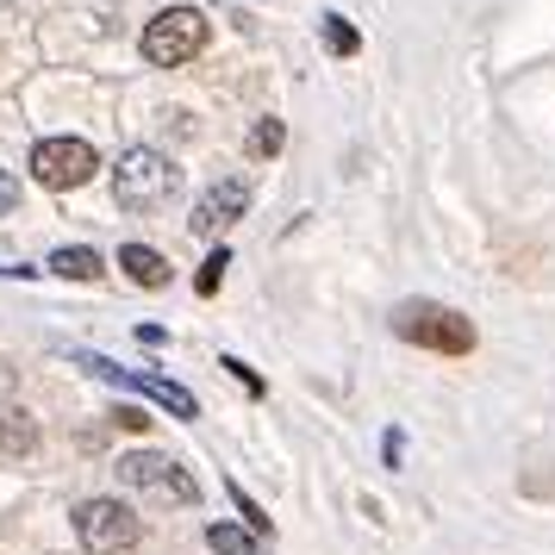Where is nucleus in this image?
Masks as SVG:
<instances>
[{
    "mask_svg": "<svg viewBox=\"0 0 555 555\" xmlns=\"http://www.w3.org/2000/svg\"><path fill=\"white\" fill-rule=\"evenodd\" d=\"M31 443H38L31 412H20V405H0V450H7V455H26Z\"/></svg>",
    "mask_w": 555,
    "mask_h": 555,
    "instance_id": "9d476101",
    "label": "nucleus"
},
{
    "mask_svg": "<svg viewBox=\"0 0 555 555\" xmlns=\"http://www.w3.org/2000/svg\"><path fill=\"white\" fill-rule=\"evenodd\" d=\"M393 337L418 344V350H437V356H468L480 344L475 319H462L443 300H400L393 306Z\"/></svg>",
    "mask_w": 555,
    "mask_h": 555,
    "instance_id": "f257e3e1",
    "label": "nucleus"
},
{
    "mask_svg": "<svg viewBox=\"0 0 555 555\" xmlns=\"http://www.w3.org/2000/svg\"><path fill=\"white\" fill-rule=\"evenodd\" d=\"M244 206H250V181L225 176V181H212V188L201 194V206H194V219H188V225L201 231V237H212V231L237 225V219H244Z\"/></svg>",
    "mask_w": 555,
    "mask_h": 555,
    "instance_id": "0eeeda50",
    "label": "nucleus"
},
{
    "mask_svg": "<svg viewBox=\"0 0 555 555\" xmlns=\"http://www.w3.org/2000/svg\"><path fill=\"white\" fill-rule=\"evenodd\" d=\"M225 269H231V250L219 244V250L201 262V275H194V294H219V281H225Z\"/></svg>",
    "mask_w": 555,
    "mask_h": 555,
    "instance_id": "4468645a",
    "label": "nucleus"
},
{
    "mask_svg": "<svg viewBox=\"0 0 555 555\" xmlns=\"http://www.w3.org/2000/svg\"><path fill=\"white\" fill-rule=\"evenodd\" d=\"M281 144H287V126L281 119H256L250 138H244V151L256 156V163H269V156H281Z\"/></svg>",
    "mask_w": 555,
    "mask_h": 555,
    "instance_id": "f8f14e48",
    "label": "nucleus"
},
{
    "mask_svg": "<svg viewBox=\"0 0 555 555\" xmlns=\"http://www.w3.org/2000/svg\"><path fill=\"white\" fill-rule=\"evenodd\" d=\"M325 51L331 56H356L362 51V31H356L344 13H325Z\"/></svg>",
    "mask_w": 555,
    "mask_h": 555,
    "instance_id": "ddd939ff",
    "label": "nucleus"
},
{
    "mask_svg": "<svg viewBox=\"0 0 555 555\" xmlns=\"http://www.w3.org/2000/svg\"><path fill=\"white\" fill-rule=\"evenodd\" d=\"M51 269H56L63 281H101V275H106L101 250H88V244H63V250L51 256Z\"/></svg>",
    "mask_w": 555,
    "mask_h": 555,
    "instance_id": "1a4fd4ad",
    "label": "nucleus"
},
{
    "mask_svg": "<svg viewBox=\"0 0 555 555\" xmlns=\"http://www.w3.org/2000/svg\"><path fill=\"white\" fill-rule=\"evenodd\" d=\"M13 206H20V181H13V176H7V169H0V219H7Z\"/></svg>",
    "mask_w": 555,
    "mask_h": 555,
    "instance_id": "dca6fc26",
    "label": "nucleus"
},
{
    "mask_svg": "<svg viewBox=\"0 0 555 555\" xmlns=\"http://www.w3.org/2000/svg\"><path fill=\"white\" fill-rule=\"evenodd\" d=\"M176 188H181V169L163 151H151V144H131V151H119V163H113V201L126 206V212H151V206H163Z\"/></svg>",
    "mask_w": 555,
    "mask_h": 555,
    "instance_id": "f03ea898",
    "label": "nucleus"
},
{
    "mask_svg": "<svg viewBox=\"0 0 555 555\" xmlns=\"http://www.w3.org/2000/svg\"><path fill=\"white\" fill-rule=\"evenodd\" d=\"M119 480L151 493V500H169V505H201V480L181 468L176 455H151V450H131L119 455Z\"/></svg>",
    "mask_w": 555,
    "mask_h": 555,
    "instance_id": "20e7f679",
    "label": "nucleus"
},
{
    "mask_svg": "<svg viewBox=\"0 0 555 555\" xmlns=\"http://www.w3.org/2000/svg\"><path fill=\"white\" fill-rule=\"evenodd\" d=\"M101 169V156L88 138H44L38 151H31V181L38 188H51V194H69V188H88Z\"/></svg>",
    "mask_w": 555,
    "mask_h": 555,
    "instance_id": "39448f33",
    "label": "nucleus"
},
{
    "mask_svg": "<svg viewBox=\"0 0 555 555\" xmlns=\"http://www.w3.org/2000/svg\"><path fill=\"white\" fill-rule=\"evenodd\" d=\"M206 31L212 26H206L201 7H163L151 26H144L138 44H144V63H156V69H181L188 56L206 51Z\"/></svg>",
    "mask_w": 555,
    "mask_h": 555,
    "instance_id": "7ed1b4c3",
    "label": "nucleus"
},
{
    "mask_svg": "<svg viewBox=\"0 0 555 555\" xmlns=\"http://www.w3.org/2000/svg\"><path fill=\"white\" fill-rule=\"evenodd\" d=\"M119 425H126V430H144V425H151V418H144L138 405H119Z\"/></svg>",
    "mask_w": 555,
    "mask_h": 555,
    "instance_id": "a211bd4d",
    "label": "nucleus"
},
{
    "mask_svg": "<svg viewBox=\"0 0 555 555\" xmlns=\"http://www.w3.org/2000/svg\"><path fill=\"white\" fill-rule=\"evenodd\" d=\"M119 269H126L138 287H169V256L151 250V244H119Z\"/></svg>",
    "mask_w": 555,
    "mask_h": 555,
    "instance_id": "6e6552de",
    "label": "nucleus"
},
{
    "mask_svg": "<svg viewBox=\"0 0 555 555\" xmlns=\"http://www.w3.org/2000/svg\"><path fill=\"white\" fill-rule=\"evenodd\" d=\"M231 493H237V487H231ZM237 512H244V518H250V530H256V537H262V530H269V512H262V505H256L250 493H237Z\"/></svg>",
    "mask_w": 555,
    "mask_h": 555,
    "instance_id": "2eb2a0df",
    "label": "nucleus"
},
{
    "mask_svg": "<svg viewBox=\"0 0 555 555\" xmlns=\"http://www.w3.org/2000/svg\"><path fill=\"white\" fill-rule=\"evenodd\" d=\"M138 512L119 500H81L76 505V537H81V550L88 555H119L138 543Z\"/></svg>",
    "mask_w": 555,
    "mask_h": 555,
    "instance_id": "423d86ee",
    "label": "nucleus"
},
{
    "mask_svg": "<svg viewBox=\"0 0 555 555\" xmlns=\"http://www.w3.org/2000/svg\"><path fill=\"white\" fill-rule=\"evenodd\" d=\"M206 543H212V555H262L256 530H237V525H206Z\"/></svg>",
    "mask_w": 555,
    "mask_h": 555,
    "instance_id": "9b49d317",
    "label": "nucleus"
},
{
    "mask_svg": "<svg viewBox=\"0 0 555 555\" xmlns=\"http://www.w3.org/2000/svg\"><path fill=\"white\" fill-rule=\"evenodd\" d=\"M219 369H231V375L244 380V387H250V393H262V380H256V369H244V362H237V356H225V362H219Z\"/></svg>",
    "mask_w": 555,
    "mask_h": 555,
    "instance_id": "f3484780",
    "label": "nucleus"
}]
</instances>
